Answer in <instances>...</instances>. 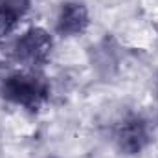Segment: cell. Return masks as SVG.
Masks as SVG:
<instances>
[{
  "label": "cell",
  "instance_id": "obj_1",
  "mask_svg": "<svg viewBox=\"0 0 158 158\" xmlns=\"http://www.w3.org/2000/svg\"><path fill=\"white\" fill-rule=\"evenodd\" d=\"M0 96L30 112H37L50 98V85L39 70H15L0 79Z\"/></svg>",
  "mask_w": 158,
  "mask_h": 158
},
{
  "label": "cell",
  "instance_id": "obj_2",
  "mask_svg": "<svg viewBox=\"0 0 158 158\" xmlns=\"http://www.w3.org/2000/svg\"><path fill=\"white\" fill-rule=\"evenodd\" d=\"M53 40L52 35L42 28H30L11 46L13 59L28 70H40L52 55Z\"/></svg>",
  "mask_w": 158,
  "mask_h": 158
},
{
  "label": "cell",
  "instance_id": "obj_3",
  "mask_svg": "<svg viewBox=\"0 0 158 158\" xmlns=\"http://www.w3.org/2000/svg\"><path fill=\"white\" fill-rule=\"evenodd\" d=\"M114 142L125 155H138L149 143V127L140 114H129L114 129Z\"/></svg>",
  "mask_w": 158,
  "mask_h": 158
},
{
  "label": "cell",
  "instance_id": "obj_4",
  "mask_svg": "<svg viewBox=\"0 0 158 158\" xmlns=\"http://www.w3.org/2000/svg\"><path fill=\"white\" fill-rule=\"evenodd\" d=\"M90 26V15L83 2H64L55 20V31L63 37H77Z\"/></svg>",
  "mask_w": 158,
  "mask_h": 158
},
{
  "label": "cell",
  "instance_id": "obj_5",
  "mask_svg": "<svg viewBox=\"0 0 158 158\" xmlns=\"http://www.w3.org/2000/svg\"><path fill=\"white\" fill-rule=\"evenodd\" d=\"M31 0H0V39L11 35L28 15Z\"/></svg>",
  "mask_w": 158,
  "mask_h": 158
},
{
  "label": "cell",
  "instance_id": "obj_6",
  "mask_svg": "<svg viewBox=\"0 0 158 158\" xmlns=\"http://www.w3.org/2000/svg\"><path fill=\"white\" fill-rule=\"evenodd\" d=\"M156 94H158V77H156Z\"/></svg>",
  "mask_w": 158,
  "mask_h": 158
}]
</instances>
